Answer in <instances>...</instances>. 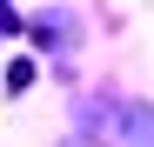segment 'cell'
Listing matches in <instances>:
<instances>
[{
	"mask_svg": "<svg viewBox=\"0 0 154 147\" xmlns=\"http://www.w3.org/2000/svg\"><path fill=\"white\" fill-rule=\"evenodd\" d=\"M34 87V54H14L7 60V94H27Z\"/></svg>",
	"mask_w": 154,
	"mask_h": 147,
	"instance_id": "1",
	"label": "cell"
},
{
	"mask_svg": "<svg viewBox=\"0 0 154 147\" xmlns=\"http://www.w3.org/2000/svg\"><path fill=\"white\" fill-rule=\"evenodd\" d=\"M60 147H94V140H81V134H74V140H60Z\"/></svg>",
	"mask_w": 154,
	"mask_h": 147,
	"instance_id": "2",
	"label": "cell"
}]
</instances>
